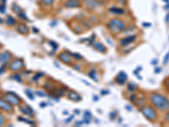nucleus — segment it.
Segmentation results:
<instances>
[{
	"instance_id": "nucleus-1",
	"label": "nucleus",
	"mask_w": 169,
	"mask_h": 127,
	"mask_svg": "<svg viewBox=\"0 0 169 127\" xmlns=\"http://www.w3.org/2000/svg\"><path fill=\"white\" fill-rule=\"evenodd\" d=\"M150 100L156 109L164 112L169 110V99L162 94L153 92L150 97Z\"/></svg>"
},
{
	"instance_id": "nucleus-2",
	"label": "nucleus",
	"mask_w": 169,
	"mask_h": 127,
	"mask_svg": "<svg viewBox=\"0 0 169 127\" xmlns=\"http://www.w3.org/2000/svg\"><path fill=\"white\" fill-rule=\"evenodd\" d=\"M107 27L113 33L118 34L122 31H124V29L126 27V23L120 18H113L107 22Z\"/></svg>"
},
{
	"instance_id": "nucleus-3",
	"label": "nucleus",
	"mask_w": 169,
	"mask_h": 127,
	"mask_svg": "<svg viewBox=\"0 0 169 127\" xmlns=\"http://www.w3.org/2000/svg\"><path fill=\"white\" fill-rule=\"evenodd\" d=\"M141 113L150 121H155L158 117L156 108L150 106V105H144V106H142Z\"/></svg>"
},
{
	"instance_id": "nucleus-4",
	"label": "nucleus",
	"mask_w": 169,
	"mask_h": 127,
	"mask_svg": "<svg viewBox=\"0 0 169 127\" xmlns=\"http://www.w3.org/2000/svg\"><path fill=\"white\" fill-rule=\"evenodd\" d=\"M4 98L7 102H9L10 104L12 105H19L21 102V99L18 97L15 93L12 92H6L4 95Z\"/></svg>"
},
{
	"instance_id": "nucleus-5",
	"label": "nucleus",
	"mask_w": 169,
	"mask_h": 127,
	"mask_svg": "<svg viewBox=\"0 0 169 127\" xmlns=\"http://www.w3.org/2000/svg\"><path fill=\"white\" fill-rule=\"evenodd\" d=\"M25 67L24 61L21 59H15L9 64V68L12 71H19Z\"/></svg>"
},
{
	"instance_id": "nucleus-6",
	"label": "nucleus",
	"mask_w": 169,
	"mask_h": 127,
	"mask_svg": "<svg viewBox=\"0 0 169 127\" xmlns=\"http://www.w3.org/2000/svg\"><path fill=\"white\" fill-rule=\"evenodd\" d=\"M84 3L86 9L89 10H93L101 5L99 0H84Z\"/></svg>"
},
{
	"instance_id": "nucleus-7",
	"label": "nucleus",
	"mask_w": 169,
	"mask_h": 127,
	"mask_svg": "<svg viewBox=\"0 0 169 127\" xmlns=\"http://www.w3.org/2000/svg\"><path fill=\"white\" fill-rule=\"evenodd\" d=\"M57 59H59L61 62H63V64H72V58L69 55V53L67 52L60 53L59 55H57Z\"/></svg>"
},
{
	"instance_id": "nucleus-8",
	"label": "nucleus",
	"mask_w": 169,
	"mask_h": 127,
	"mask_svg": "<svg viewBox=\"0 0 169 127\" xmlns=\"http://www.w3.org/2000/svg\"><path fill=\"white\" fill-rule=\"evenodd\" d=\"M82 5V3L80 0H67L64 2V7L68 9H73V8H80Z\"/></svg>"
},
{
	"instance_id": "nucleus-9",
	"label": "nucleus",
	"mask_w": 169,
	"mask_h": 127,
	"mask_svg": "<svg viewBox=\"0 0 169 127\" xmlns=\"http://www.w3.org/2000/svg\"><path fill=\"white\" fill-rule=\"evenodd\" d=\"M0 109L5 112H8V113H12L14 110L12 104H10L6 100H3L1 98H0Z\"/></svg>"
},
{
	"instance_id": "nucleus-10",
	"label": "nucleus",
	"mask_w": 169,
	"mask_h": 127,
	"mask_svg": "<svg viewBox=\"0 0 169 127\" xmlns=\"http://www.w3.org/2000/svg\"><path fill=\"white\" fill-rule=\"evenodd\" d=\"M136 38H137V36L136 35H130L127 37H124L120 40V45L122 47H126L130 44V43L134 42L136 40Z\"/></svg>"
},
{
	"instance_id": "nucleus-11",
	"label": "nucleus",
	"mask_w": 169,
	"mask_h": 127,
	"mask_svg": "<svg viewBox=\"0 0 169 127\" xmlns=\"http://www.w3.org/2000/svg\"><path fill=\"white\" fill-rule=\"evenodd\" d=\"M127 79H128L127 74L124 71H120L119 73H118V75H117L116 79H115V81H116L118 84L124 85V83L127 81Z\"/></svg>"
},
{
	"instance_id": "nucleus-12",
	"label": "nucleus",
	"mask_w": 169,
	"mask_h": 127,
	"mask_svg": "<svg viewBox=\"0 0 169 127\" xmlns=\"http://www.w3.org/2000/svg\"><path fill=\"white\" fill-rule=\"evenodd\" d=\"M12 55L10 54L8 51H5V52H2L0 53V64H6L8 63L9 61L11 59Z\"/></svg>"
},
{
	"instance_id": "nucleus-13",
	"label": "nucleus",
	"mask_w": 169,
	"mask_h": 127,
	"mask_svg": "<svg viewBox=\"0 0 169 127\" xmlns=\"http://www.w3.org/2000/svg\"><path fill=\"white\" fill-rule=\"evenodd\" d=\"M20 110L24 114L27 116H33L34 115V111L28 106V105H21L20 106Z\"/></svg>"
},
{
	"instance_id": "nucleus-14",
	"label": "nucleus",
	"mask_w": 169,
	"mask_h": 127,
	"mask_svg": "<svg viewBox=\"0 0 169 127\" xmlns=\"http://www.w3.org/2000/svg\"><path fill=\"white\" fill-rule=\"evenodd\" d=\"M109 12L111 14H116V15H123V14H126V10L122 8H118V7H112L109 9Z\"/></svg>"
},
{
	"instance_id": "nucleus-15",
	"label": "nucleus",
	"mask_w": 169,
	"mask_h": 127,
	"mask_svg": "<svg viewBox=\"0 0 169 127\" xmlns=\"http://www.w3.org/2000/svg\"><path fill=\"white\" fill-rule=\"evenodd\" d=\"M16 30L20 32L21 34H27L29 32V28L27 25H24V24H20L17 25Z\"/></svg>"
},
{
	"instance_id": "nucleus-16",
	"label": "nucleus",
	"mask_w": 169,
	"mask_h": 127,
	"mask_svg": "<svg viewBox=\"0 0 169 127\" xmlns=\"http://www.w3.org/2000/svg\"><path fill=\"white\" fill-rule=\"evenodd\" d=\"M68 97L70 99V100H73V101H80L81 100V97L79 95L78 93H76L75 92H70L68 94Z\"/></svg>"
},
{
	"instance_id": "nucleus-17",
	"label": "nucleus",
	"mask_w": 169,
	"mask_h": 127,
	"mask_svg": "<svg viewBox=\"0 0 169 127\" xmlns=\"http://www.w3.org/2000/svg\"><path fill=\"white\" fill-rule=\"evenodd\" d=\"M93 47H94V48L96 50H97L98 52H101V53H105L106 51H107V49H106L105 47H104V45L102 44V43H101V42H96V43H94Z\"/></svg>"
},
{
	"instance_id": "nucleus-18",
	"label": "nucleus",
	"mask_w": 169,
	"mask_h": 127,
	"mask_svg": "<svg viewBox=\"0 0 169 127\" xmlns=\"http://www.w3.org/2000/svg\"><path fill=\"white\" fill-rule=\"evenodd\" d=\"M91 119H92V116H91V112L85 111L84 114V122L85 124H89V123L91 121Z\"/></svg>"
},
{
	"instance_id": "nucleus-19",
	"label": "nucleus",
	"mask_w": 169,
	"mask_h": 127,
	"mask_svg": "<svg viewBox=\"0 0 169 127\" xmlns=\"http://www.w3.org/2000/svg\"><path fill=\"white\" fill-rule=\"evenodd\" d=\"M5 23L8 25H11V26H13V25H14L16 24V20H15V19H14V17L9 15V16H7V18H6Z\"/></svg>"
},
{
	"instance_id": "nucleus-20",
	"label": "nucleus",
	"mask_w": 169,
	"mask_h": 127,
	"mask_svg": "<svg viewBox=\"0 0 169 127\" xmlns=\"http://www.w3.org/2000/svg\"><path fill=\"white\" fill-rule=\"evenodd\" d=\"M96 75H97V72H96V70H91V71L89 72V76L91 77V79L94 80L95 81H97V77H96Z\"/></svg>"
},
{
	"instance_id": "nucleus-21",
	"label": "nucleus",
	"mask_w": 169,
	"mask_h": 127,
	"mask_svg": "<svg viewBox=\"0 0 169 127\" xmlns=\"http://www.w3.org/2000/svg\"><path fill=\"white\" fill-rule=\"evenodd\" d=\"M18 119H20V121H22V122H25V123H26V124L28 125H36V123L34 121H32L31 120V119H25V118H22V117H18Z\"/></svg>"
},
{
	"instance_id": "nucleus-22",
	"label": "nucleus",
	"mask_w": 169,
	"mask_h": 127,
	"mask_svg": "<svg viewBox=\"0 0 169 127\" xmlns=\"http://www.w3.org/2000/svg\"><path fill=\"white\" fill-rule=\"evenodd\" d=\"M81 23H82V25H83L85 28H87V29L91 28L92 26V22H91V21L88 20H81Z\"/></svg>"
},
{
	"instance_id": "nucleus-23",
	"label": "nucleus",
	"mask_w": 169,
	"mask_h": 127,
	"mask_svg": "<svg viewBox=\"0 0 169 127\" xmlns=\"http://www.w3.org/2000/svg\"><path fill=\"white\" fill-rule=\"evenodd\" d=\"M145 98H138V100H135V103L136 106L139 108V107L144 106V103H145Z\"/></svg>"
},
{
	"instance_id": "nucleus-24",
	"label": "nucleus",
	"mask_w": 169,
	"mask_h": 127,
	"mask_svg": "<svg viewBox=\"0 0 169 127\" xmlns=\"http://www.w3.org/2000/svg\"><path fill=\"white\" fill-rule=\"evenodd\" d=\"M69 53V55L72 57V59H74L75 60H80V59H82V56L80 55V54L74 53Z\"/></svg>"
},
{
	"instance_id": "nucleus-25",
	"label": "nucleus",
	"mask_w": 169,
	"mask_h": 127,
	"mask_svg": "<svg viewBox=\"0 0 169 127\" xmlns=\"http://www.w3.org/2000/svg\"><path fill=\"white\" fill-rule=\"evenodd\" d=\"M127 88H128V90L129 91V92H133L136 88H137V86H136V85L134 84V83H129L128 86H127Z\"/></svg>"
},
{
	"instance_id": "nucleus-26",
	"label": "nucleus",
	"mask_w": 169,
	"mask_h": 127,
	"mask_svg": "<svg viewBox=\"0 0 169 127\" xmlns=\"http://www.w3.org/2000/svg\"><path fill=\"white\" fill-rule=\"evenodd\" d=\"M40 1L46 6H52L54 3V0H40Z\"/></svg>"
},
{
	"instance_id": "nucleus-27",
	"label": "nucleus",
	"mask_w": 169,
	"mask_h": 127,
	"mask_svg": "<svg viewBox=\"0 0 169 127\" xmlns=\"http://www.w3.org/2000/svg\"><path fill=\"white\" fill-rule=\"evenodd\" d=\"M13 10L16 14H20V12H22V9H21L19 5H17V4H14L13 5Z\"/></svg>"
},
{
	"instance_id": "nucleus-28",
	"label": "nucleus",
	"mask_w": 169,
	"mask_h": 127,
	"mask_svg": "<svg viewBox=\"0 0 169 127\" xmlns=\"http://www.w3.org/2000/svg\"><path fill=\"white\" fill-rule=\"evenodd\" d=\"M11 78H12V79H14V80H15V81H18L19 82H21V81H22V80H21V77L20 76V75H19V74H14V75H13L11 76Z\"/></svg>"
},
{
	"instance_id": "nucleus-29",
	"label": "nucleus",
	"mask_w": 169,
	"mask_h": 127,
	"mask_svg": "<svg viewBox=\"0 0 169 127\" xmlns=\"http://www.w3.org/2000/svg\"><path fill=\"white\" fill-rule=\"evenodd\" d=\"M26 94L31 100H34V96H33V94L31 93V92L30 90H26Z\"/></svg>"
},
{
	"instance_id": "nucleus-30",
	"label": "nucleus",
	"mask_w": 169,
	"mask_h": 127,
	"mask_svg": "<svg viewBox=\"0 0 169 127\" xmlns=\"http://www.w3.org/2000/svg\"><path fill=\"white\" fill-rule=\"evenodd\" d=\"M19 14V16L21 18L22 20H28V18H27V16L25 14V13H24V11H22V12H20V14Z\"/></svg>"
},
{
	"instance_id": "nucleus-31",
	"label": "nucleus",
	"mask_w": 169,
	"mask_h": 127,
	"mask_svg": "<svg viewBox=\"0 0 169 127\" xmlns=\"http://www.w3.org/2000/svg\"><path fill=\"white\" fill-rule=\"evenodd\" d=\"M42 75H44V74H43V73H37L33 77V81H37V80H39V78H40V76H42Z\"/></svg>"
},
{
	"instance_id": "nucleus-32",
	"label": "nucleus",
	"mask_w": 169,
	"mask_h": 127,
	"mask_svg": "<svg viewBox=\"0 0 169 127\" xmlns=\"http://www.w3.org/2000/svg\"><path fill=\"white\" fill-rule=\"evenodd\" d=\"M95 37H96V35L95 34H93L92 35V37H91L90 38H88L87 40L89 41V44L91 45V44H92L93 43V42H94V40H95Z\"/></svg>"
},
{
	"instance_id": "nucleus-33",
	"label": "nucleus",
	"mask_w": 169,
	"mask_h": 127,
	"mask_svg": "<svg viewBox=\"0 0 169 127\" xmlns=\"http://www.w3.org/2000/svg\"><path fill=\"white\" fill-rule=\"evenodd\" d=\"M169 61V52L166 54V56L164 58V60H163V64H167V62Z\"/></svg>"
},
{
	"instance_id": "nucleus-34",
	"label": "nucleus",
	"mask_w": 169,
	"mask_h": 127,
	"mask_svg": "<svg viewBox=\"0 0 169 127\" xmlns=\"http://www.w3.org/2000/svg\"><path fill=\"white\" fill-rule=\"evenodd\" d=\"M36 94H37V95L39 96V97H46V93H44L43 92H41V91H37V92H36Z\"/></svg>"
},
{
	"instance_id": "nucleus-35",
	"label": "nucleus",
	"mask_w": 169,
	"mask_h": 127,
	"mask_svg": "<svg viewBox=\"0 0 169 127\" xmlns=\"http://www.w3.org/2000/svg\"><path fill=\"white\" fill-rule=\"evenodd\" d=\"M136 99H137V98H136V95H135V94H132V95L129 97V101L133 102V103H135V101Z\"/></svg>"
},
{
	"instance_id": "nucleus-36",
	"label": "nucleus",
	"mask_w": 169,
	"mask_h": 127,
	"mask_svg": "<svg viewBox=\"0 0 169 127\" xmlns=\"http://www.w3.org/2000/svg\"><path fill=\"white\" fill-rule=\"evenodd\" d=\"M0 12H1V13H5V4L0 3Z\"/></svg>"
},
{
	"instance_id": "nucleus-37",
	"label": "nucleus",
	"mask_w": 169,
	"mask_h": 127,
	"mask_svg": "<svg viewBox=\"0 0 169 127\" xmlns=\"http://www.w3.org/2000/svg\"><path fill=\"white\" fill-rule=\"evenodd\" d=\"M4 119H5L4 116L0 114V126H1L2 125H3V123H4Z\"/></svg>"
},
{
	"instance_id": "nucleus-38",
	"label": "nucleus",
	"mask_w": 169,
	"mask_h": 127,
	"mask_svg": "<svg viewBox=\"0 0 169 127\" xmlns=\"http://www.w3.org/2000/svg\"><path fill=\"white\" fill-rule=\"evenodd\" d=\"M50 44H51V46L53 47V48H54V50H55V49H57V47H59V46H57V44L56 42H53V41L50 42Z\"/></svg>"
},
{
	"instance_id": "nucleus-39",
	"label": "nucleus",
	"mask_w": 169,
	"mask_h": 127,
	"mask_svg": "<svg viewBox=\"0 0 169 127\" xmlns=\"http://www.w3.org/2000/svg\"><path fill=\"white\" fill-rule=\"evenodd\" d=\"M116 116H117V113H116V112H112V113L110 114V118L112 119H113L115 117H116Z\"/></svg>"
},
{
	"instance_id": "nucleus-40",
	"label": "nucleus",
	"mask_w": 169,
	"mask_h": 127,
	"mask_svg": "<svg viewBox=\"0 0 169 127\" xmlns=\"http://www.w3.org/2000/svg\"><path fill=\"white\" fill-rule=\"evenodd\" d=\"M4 68H5V64H3V65L0 68V75H1L3 71H4Z\"/></svg>"
},
{
	"instance_id": "nucleus-41",
	"label": "nucleus",
	"mask_w": 169,
	"mask_h": 127,
	"mask_svg": "<svg viewBox=\"0 0 169 127\" xmlns=\"http://www.w3.org/2000/svg\"><path fill=\"white\" fill-rule=\"evenodd\" d=\"M72 119H74V115H72V116H70V117L69 118V119H67V120L65 121L66 123H69L71 120H72Z\"/></svg>"
},
{
	"instance_id": "nucleus-42",
	"label": "nucleus",
	"mask_w": 169,
	"mask_h": 127,
	"mask_svg": "<svg viewBox=\"0 0 169 127\" xmlns=\"http://www.w3.org/2000/svg\"><path fill=\"white\" fill-rule=\"evenodd\" d=\"M165 120L167 122H169V112L166 114V116H165Z\"/></svg>"
},
{
	"instance_id": "nucleus-43",
	"label": "nucleus",
	"mask_w": 169,
	"mask_h": 127,
	"mask_svg": "<svg viewBox=\"0 0 169 127\" xmlns=\"http://www.w3.org/2000/svg\"><path fill=\"white\" fill-rule=\"evenodd\" d=\"M165 20H166V23H169V12L167 14V15H166V19H165Z\"/></svg>"
},
{
	"instance_id": "nucleus-44",
	"label": "nucleus",
	"mask_w": 169,
	"mask_h": 127,
	"mask_svg": "<svg viewBox=\"0 0 169 127\" xmlns=\"http://www.w3.org/2000/svg\"><path fill=\"white\" fill-rule=\"evenodd\" d=\"M166 87H167V89L169 91V78H168V80H167V82H166Z\"/></svg>"
},
{
	"instance_id": "nucleus-45",
	"label": "nucleus",
	"mask_w": 169,
	"mask_h": 127,
	"mask_svg": "<svg viewBox=\"0 0 169 127\" xmlns=\"http://www.w3.org/2000/svg\"><path fill=\"white\" fill-rule=\"evenodd\" d=\"M160 71H161V68H156V70H155L156 73H160Z\"/></svg>"
},
{
	"instance_id": "nucleus-46",
	"label": "nucleus",
	"mask_w": 169,
	"mask_h": 127,
	"mask_svg": "<svg viewBox=\"0 0 169 127\" xmlns=\"http://www.w3.org/2000/svg\"><path fill=\"white\" fill-rule=\"evenodd\" d=\"M143 25H144V26H150V23H143Z\"/></svg>"
},
{
	"instance_id": "nucleus-47",
	"label": "nucleus",
	"mask_w": 169,
	"mask_h": 127,
	"mask_svg": "<svg viewBox=\"0 0 169 127\" xmlns=\"http://www.w3.org/2000/svg\"><path fill=\"white\" fill-rule=\"evenodd\" d=\"M41 105H42V107H45L46 103H41Z\"/></svg>"
},
{
	"instance_id": "nucleus-48",
	"label": "nucleus",
	"mask_w": 169,
	"mask_h": 127,
	"mask_svg": "<svg viewBox=\"0 0 169 127\" xmlns=\"http://www.w3.org/2000/svg\"><path fill=\"white\" fill-rule=\"evenodd\" d=\"M33 30L35 31L34 32H36V33H37V32H38V29H37H37H36V28H33Z\"/></svg>"
},
{
	"instance_id": "nucleus-49",
	"label": "nucleus",
	"mask_w": 169,
	"mask_h": 127,
	"mask_svg": "<svg viewBox=\"0 0 169 127\" xmlns=\"http://www.w3.org/2000/svg\"><path fill=\"white\" fill-rule=\"evenodd\" d=\"M94 98H95V101L97 100V97H94Z\"/></svg>"
},
{
	"instance_id": "nucleus-50",
	"label": "nucleus",
	"mask_w": 169,
	"mask_h": 127,
	"mask_svg": "<svg viewBox=\"0 0 169 127\" xmlns=\"http://www.w3.org/2000/svg\"><path fill=\"white\" fill-rule=\"evenodd\" d=\"M63 114H68V113H67V111H65V112H63Z\"/></svg>"
},
{
	"instance_id": "nucleus-51",
	"label": "nucleus",
	"mask_w": 169,
	"mask_h": 127,
	"mask_svg": "<svg viewBox=\"0 0 169 127\" xmlns=\"http://www.w3.org/2000/svg\"><path fill=\"white\" fill-rule=\"evenodd\" d=\"M3 20H2V19H0V23H3Z\"/></svg>"
},
{
	"instance_id": "nucleus-52",
	"label": "nucleus",
	"mask_w": 169,
	"mask_h": 127,
	"mask_svg": "<svg viewBox=\"0 0 169 127\" xmlns=\"http://www.w3.org/2000/svg\"><path fill=\"white\" fill-rule=\"evenodd\" d=\"M2 1H3V2H4V3H5V1H6V0H2Z\"/></svg>"
}]
</instances>
